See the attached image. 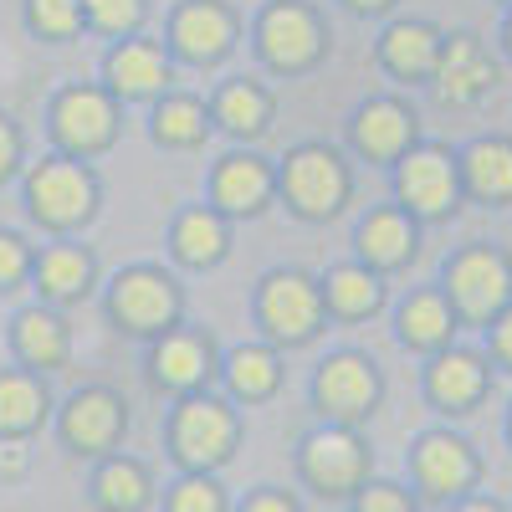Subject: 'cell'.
<instances>
[{"label": "cell", "instance_id": "cell-1", "mask_svg": "<svg viewBox=\"0 0 512 512\" xmlns=\"http://www.w3.org/2000/svg\"><path fill=\"white\" fill-rule=\"evenodd\" d=\"M26 216L41 231H77L98 216V175L88 169V159H67V154H47L41 164L26 169Z\"/></svg>", "mask_w": 512, "mask_h": 512}, {"label": "cell", "instance_id": "cell-2", "mask_svg": "<svg viewBox=\"0 0 512 512\" xmlns=\"http://www.w3.org/2000/svg\"><path fill=\"white\" fill-rule=\"evenodd\" d=\"M241 446V420L226 400L216 395H185L169 415V456H175L180 472H205L216 477L221 466L236 456Z\"/></svg>", "mask_w": 512, "mask_h": 512}, {"label": "cell", "instance_id": "cell-3", "mask_svg": "<svg viewBox=\"0 0 512 512\" xmlns=\"http://www.w3.org/2000/svg\"><path fill=\"white\" fill-rule=\"evenodd\" d=\"M297 477L308 492L333 497V502H354L359 487L374 482V451L359 431L349 425H318L313 436L297 446Z\"/></svg>", "mask_w": 512, "mask_h": 512}, {"label": "cell", "instance_id": "cell-4", "mask_svg": "<svg viewBox=\"0 0 512 512\" xmlns=\"http://www.w3.org/2000/svg\"><path fill=\"white\" fill-rule=\"evenodd\" d=\"M477 482H482V456L472 451L466 436H456V431L415 436V446H410V487H415V497L451 507L461 497H472Z\"/></svg>", "mask_w": 512, "mask_h": 512}, {"label": "cell", "instance_id": "cell-5", "mask_svg": "<svg viewBox=\"0 0 512 512\" xmlns=\"http://www.w3.org/2000/svg\"><path fill=\"white\" fill-rule=\"evenodd\" d=\"M47 128H52L57 154L93 159L118 139V98L108 88H98V82H72V88H62L52 98Z\"/></svg>", "mask_w": 512, "mask_h": 512}, {"label": "cell", "instance_id": "cell-6", "mask_svg": "<svg viewBox=\"0 0 512 512\" xmlns=\"http://www.w3.org/2000/svg\"><path fill=\"white\" fill-rule=\"evenodd\" d=\"M446 303L472 323H497L512 308V262L497 246H466L446 262Z\"/></svg>", "mask_w": 512, "mask_h": 512}, {"label": "cell", "instance_id": "cell-7", "mask_svg": "<svg viewBox=\"0 0 512 512\" xmlns=\"http://www.w3.org/2000/svg\"><path fill=\"white\" fill-rule=\"evenodd\" d=\"M128 436V405L123 395H113L108 384H82L77 395L62 400L57 410V441L82 456V461H103L123 446Z\"/></svg>", "mask_w": 512, "mask_h": 512}, {"label": "cell", "instance_id": "cell-8", "mask_svg": "<svg viewBox=\"0 0 512 512\" xmlns=\"http://www.w3.org/2000/svg\"><path fill=\"white\" fill-rule=\"evenodd\" d=\"M108 318L134 338H164L180 318V287L159 267H128L108 287Z\"/></svg>", "mask_w": 512, "mask_h": 512}, {"label": "cell", "instance_id": "cell-9", "mask_svg": "<svg viewBox=\"0 0 512 512\" xmlns=\"http://www.w3.org/2000/svg\"><path fill=\"white\" fill-rule=\"evenodd\" d=\"M277 185H282L287 205L303 221H328L349 200V164L338 159V149H328V144H303V149L287 154Z\"/></svg>", "mask_w": 512, "mask_h": 512}, {"label": "cell", "instance_id": "cell-10", "mask_svg": "<svg viewBox=\"0 0 512 512\" xmlns=\"http://www.w3.org/2000/svg\"><path fill=\"white\" fill-rule=\"evenodd\" d=\"M313 410L323 425H359L379 410V369L364 354H328L313 374Z\"/></svg>", "mask_w": 512, "mask_h": 512}, {"label": "cell", "instance_id": "cell-11", "mask_svg": "<svg viewBox=\"0 0 512 512\" xmlns=\"http://www.w3.org/2000/svg\"><path fill=\"white\" fill-rule=\"evenodd\" d=\"M256 313H262V328L277 338V344H308V338L323 328V287L308 272H267L262 297H256Z\"/></svg>", "mask_w": 512, "mask_h": 512}, {"label": "cell", "instance_id": "cell-12", "mask_svg": "<svg viewBox=\"0 0 512 512\" xmlns=\"http://www.w3.org/2000/svg\"><path fill=\"white\" fill-rule=\"evenodd\" d=\"M256 47L272 72H308L323 57V26L303 0H277L256 21Z\"/></svg>", "mask_w": 512, "mask_h": 512}, {"label": "cell", "instance_id": "cell-13", "mask_svg": "<svg viewBox=\"0 0 512 512\" xmlns=\"http://www.w3.org/2000/svg\"><path fill=\"white\" fill-rule=\"evenodd\" d=\"M395 190L400 205H410V216H446L461 190V164L436 144H420L395 164Z\"/></svg>", "mask_w": 512, "mask_h": 512}, {"label": "cell", "instance_id": "cell-14", "mask_svg": "<svg viewBox=\"0 0 512 512\" xmlns=\"http://www.w3.org/2000/svg\"><path fill=\"white\" fill-rule=\"evenodd\" d=\"M11 354H16V369H31V374H57L67 369L72 359V328L62 318V308H47V303H31L11 318Z\"/></svg>", "mask_w": 512, "mask_h": 512}, {"label": "cell", "instance_id": "cell-15", "mask_svg": "<svg viewBox=\"0 0 512 512\" xmlns=\"http://www.w3.org/2000/svg\"><path fill=\"white\" fill-rule=\"evenodd\" d=\"M98 282V262H93V251L88 246H77V241H52V246H41L36 251V262H31V287L36 297L47 308H67V303H82V297L93 292Z\"/></svg>", "mask_w": 512, "mask_h": 512}, {"label": "cell", "instance_id": "cell-16", "mask_svg": "<svg viewBox=\"0 0 512 512\" xmlns=\"http://www.w3.org/2000/svg\"><path fill=\"white\" fill-rule=\"evenodd\" d=\"M431 77H436L441 103L466 108V103H477V98L492 88V82H497V62H492V52L482 47V36L456 31V36L441 41V62H436Z\"/></svg>", "mask_w": 512, "mask_h": 512}, {"label": "cell", "instance_id": "cell-17", "mask_svg": "<svg viewBox=\"0 0 512 512\" xmlns=\"http://www.w3.org/2000/svg\"><path fill=\"white\" fill-rule=\"evenodd\" d=\"M88 502L98 512H149L159 502V487H154V472L128 456V451H113L103 461H93V477H88Z\"/></svg>", "mask_w": 512, "mask_h": 512}, {"label": "cell", "instance_id": "cell-18", "mask_svg": "<svg viewBox=\"0 0 512 512\" xmlns=\"http://www.w3.org/2000/svg\"><path fill=\"white\" fill-rule=\"evenodd\" d=\"M149 379L159 384V390H175L180 400L185 395H200L205 379H210V338L190 333V328H175L154 338L149 349Z\"/></svg>", "mask_w": 512, "mask_h": 512}, {"label": "cell", "instance_id": "cell-19", "mask_svg": "<svg viewBox=\"0 0 512 512\" xmlns=\"http://www.w3.org/2000/svg\"><path fill=\"white\" fill-rule=\"evenodd\" d=\"M349 139L364 159H384V164H400L415 149V113L395 98H374L354 113L349 123Z\"/></svg>", "mask_w": 512, "mask_h": 512}, {"label": "cell", "instance_id": "cell-20", "mask_svg": "<svg viewBox=\"0 0 512 512\" xmlns=\"http://www.w3.org/2000/svg\"><path fill=\"white\" fill-rule=\"evenodd\" d=\"M103 77H108V93L123 98V103L154 98V93H164V82H169V57H164L159 41L128 36V41H118V47L108 52Z\"/></svg>", "mask_w": 512, "mask_h": 512}, {"label": "cell", "instance_id": "cell-21", "mask_svg": "<svg viewBox=\"0 0 512 512\" xmlns=\"http://www.w3.org/2000/svg\"><path fill=\"white\" fill-rule=\"evenodd\" d=\"M277 195V175L267 159L256 154H226L216 164V180H210V210H221V216H256L267 200Z\"/></svg>", "mask_w": 512, "mask_h": 512}, {"label": "cell", "instance_id": "cell-22", "mask_svg": "<svg viewBox=\"0 0 512 512\" xmlns=\"http://www.w3.org/2000/svg\"><path fill=\"white\" fill-rule=\"evenodd\" d=\"M425 395H431V405H441L446 415L477 410L482 395H487V364H482V354H472V349H441L431 359V369H425Z\"/></svg>", "mask_w": 512, "mask_h": 512}, {"label": "cell", "instance_id": "cell-23", "mask_svg": "<svg viewBox=\"0 0 512 512\" xmlns=\"http://www.w3.org/2000/svg\"><path fill=\"white\" fill-rule=\"evenodd\" d=\"M169 36H175L180 57L190 62H221L236 41V16L221 6V0H185L169 21Z\"/></svg>", "mask_w": 512, "mask_h": 512}, {"label": "cell", "instance_id": "cell-24", "mask_svg": "<svg viewBox=\"0 0 512 512\" xmlns=\"http://www.w3.org/2000/svg\"><path fill=\"white\" fill-rule=\"evenodd\" d=\"M52 420V390L31 369H0V441H31Z\"/></svg>", "mask_w": 512, "mask_h": 512}, {"label": "cell", "instance_id": "cell-25", "mask_svg": "<svg viewBox=\"0 0 512 512\" xmlns=\"http://www.w3.org/2000/svg\"><path fill=\"white\" fill-rule=\"evenodd\" d=\"M359 256L369 272H390V267H405L415 256V221L405 216V210L384 205V210H369V216L359 221Z\"/></svg>", "mask_w": 512, "mask_h": 512}, {"label": "cell", "instance_id": "cell-26", "mask_svg": "<svg viewBox=\"0 0 512 512\" xmlns=\"http://www.w3.org/2000/svg\"><path fill=\"white\" fill-rule=\"evenodd\" d=\"M441 31L431 21H395L379 41V57L395 77H431L441 62Z\"/></svg>", "mask_w": 512, "mask_h": 512}, {"label": "cell", "instance_id": "cell-27", "mask_svg": "<svg viewBox=\"0 0 512 512\" xmlns=\"http://www.w3.org/2000/svg\"><path fill=\"white\" fill-rule=\"evenodd\" d=\"M451 333H456V313L446 303V292H410L405 308H400V338L420 354H441L451 349Z\"/></svg>", "mask_w": 512, "mask_h": 512}, {"label": "cell", "instance_id": "cell-28", "mask_svg": "<svg viewBox=\"0 0 512 512\" xmlns=\"http://www.w3.org/2000/svg\"><path fill=\"white\" fill-rule=\"evenodd\" d=\"M169 241H175V256L185 267H216L226 256V221H221V210H210V205L185 210V216L175 221V231H169Z\"/></svg>", "mask_w": 512, "mask_h": 512}, {"label": "cell", "instance_id": "cell-29", "mask_svg": "<svg viewBox=\"0 0 512 512\" xmlns=\"http://www.w3.org/2000/svg\"><path fill=\"white\" fill-rule=\"evenodd\" d=\"M210 118H216L226 134H236V139H256V134H267V123H272V98H267V88H256V82L236 77V82H226V88H221Z\"/></svg>", "mask_w": 512, "mask_h": 512}, {"label": "cell", "instance_id": "cell-30", "mask_svg": "<svg viewBox=\"0 0 512 512\" xmlns=\"http://www.w3.org/2000/svg\"><path fill=\"white\" fill-rule=\"evenodd\" d=\"M456 164L482 200H512V144L507 139H477Z\"/></svg>", "mask_w": 512, "mask_h": 512}, {"label": "cell", "instance_id": "cell-31", "mask_svg": "<svg viewBox=\"0 0 512 512\" xmlns=\"http://www.w3.org/2000/svg\"><path fill=\"white\" fill-rule=\"evenodd\" d=\"M221 374H226V384H231V395L246 400V405L267 400L277 384H282V364H277V354L262 349V344H241V349H231V359H226Z\"/></svg>", "mask_w": 512, "mask_h": 512}, {"label": "cell", "instance_id": "cell-32", "mask_svg": "<svg viewBox=\"0 0 512 512\" xmlns=\"http://www.w3.org/2000/svg\"><path fill=\"white\" fill-rule=\"evenodd\" d=\"M323 308H333L338 318H364V313H374L379 308V297H384V287H379V272H369V267H333L323 282Z\"/></svg>", "mask_w": 512, "mask_h": 512}, {"label": "cell", "instance_id": "cell-33", "mask_svg": "<svg viewBox=\"0 0 512 512\" xmlns=\"http://www.w3.org/2000/svg\"><path fill=\"white\" fill-rule=\"evenodd\" d=\"M205 134H210V113H205V103L175 93V98H164V103L154 108V139H159L164 149H200Z\"/></svg>", "mask_w": 512, "mask_h": 512}, {"label": "cell", "instance_id": "cell-34", "mask_svg": "<svg viewBox=\"0 0 512 512\" xmlns=\"http://www.w3.org/2000/svg\"><path fill=\"white\" fill-rule=\"evenodd\" d=\"M164 512H231V492L221 487V477H205V472H180L175 482L164 487Z\"/></svg>", "mask_w": 512, "mask_h": 512}, {"label": "cell", "instance_id": "cell-35", "mask_svg": "<svg viewBox=\"0 0 512 512\" xmlns=\"http://www.w3.org/2000/svg\"><path fill=\"white\" fill-rule=\"evenodd\" d=\"M26 26L41 41H72L82 31V0H26Z\"/></svg>", "mask_w": 512, "mask_h": 512}, {"label": "cell", "instance_id": "cell-36", "mask_svg": "<svg viewBox=\"0 0 512 512\" xmlns=\"http://www.w3.org/2000/svg\"><path fill=\"white\" fill-rule=\"evenodd\" d=\"M144 21V0H82V26L98 36H134Z\"/></svg>", "mask_w": 512, "mask_h": 512}, {"label": "cell", "instance_id": "cell-37", "mask_svg": "<svg viewBox=\"0 0 512 512\" xmlns=\"http://www.w3.org/2000/svg\"><path fill=\"white\" fill-rule=\"evenodd\" d=\"M31 262H36V246H31L21 231L0 226V297L21 292V287L31 282Z\"/></svg>", "mask_w": 512, "mask_h": 512}, {"label": "cell", "instance_id": "cell-38", "mask_svg": "<svg viewBox=\"0 0 512 512\" xmlns=\"http://www.w3.org/2000/svg\"><path fill=\"white\" fill-rule=\"evenodd\" d=\"M349 512H420V497L400 482H369L354 492Z\"/></svg>", "mask_w": 512, "mask_h": 512}, {"label": "cell", "instance_id": "cell-39", "mask_svg": "<svg viewBox=\"0 0 512 512\" xmlns=\"http://www.w3.org/2000/svg\"><path fill=\"white\" fill-rule=\"evenodd\" d=\"M21 159H26V139H21V128H16V118H11V113H0V185L16 180Z\"/></svg>", "mask_w": 512, "mask_h": 512}, {"label": "cell", "instance_id": "cell-40", "mask_svg": "<svg viewBox=\"0 0 512 512\" xmlns=\"http://www.w3.org/2000/svg\"><path fill=\"white\" fill-rule=\"evenodd\" d=\"M231 512H303V502H297L292 492H282V487H256Z\"/></svg>", "mask_w": 512, "mask_h": 512}, {"label": "cell", "instance_id": "cell-41", "mask_svg": "<svg viewBox=\"0 0 512 512\" xmlns=\"http://www.w3.org/2000/svg\"><path fill=\"white\" fill-rule=\"evenodd\" d=\"M26 466H31L26 441H0V482H21Z\"/></svg>", "mask_w": 512, "mask_h": 512}, {"label": "cell", "instance_id": "cell-42", "mask_svg": "<svg viewBox=\"0 0 512 512\" xmlns=\"http://www.w3.org/2000/svg\"><path fill=\"white\" fill-rule=\"evenodd\" d=\"M492 354H497V359L512 369V308H507V313L492 323Z\"/></svg>", "mask_w": 512, "mask_h": 512}, {"label": "cell", "instance_id": "cell-43", "mask_svg": "<svg viewBox=\"0 0 512 512\" xmlns=\"http://www.w3.org/2000/svg\"><path fill=\"white\" fill-rule=\"evenodd\" d=\"M446 512H507L497 497H487V492H472V497H461V502H451Z\"/></svg>", "mask_w": 512, "mask_h": 512}, {"label": "cell", "instance_id": "cell-44", "mask_svg": "<svg viewBox=\"0 0 512 512\" xmlns=\"http://www.w3.org/2000/svg\"><path fill=\"white\" fill-rule=\"evenodd\" d=\"M354 11H384V6H395V0H349Z\"/></svg>", "mask_w": 512, "mask_h": 512}, {"label": "cell", "instance_id": "cell-45", "mask_svg": "<svg viewBox=\"0 0 512 512\" xmlns=\"http://www.w3.org/2000/svg\"><path fill=\"white\" fill-rule=\"evenodd\" d=\"M507 52H512V16H507Z\"/></svg>", "mask_w": 512, "mask_h": 512}, {"label": "cell", "instance_id": "cell-46", "mask_svg": "<svg viewBox=\"0 0 512 512\" xmlns=\"http://www.w3.org/2000/svg\"><path fill=\"white\" fill-rule=\"evenodd\" d=\"M507 441H512V415H507Z\"/></svg>", "mask_w": 512, "mask_h": 512}]
</instances>
